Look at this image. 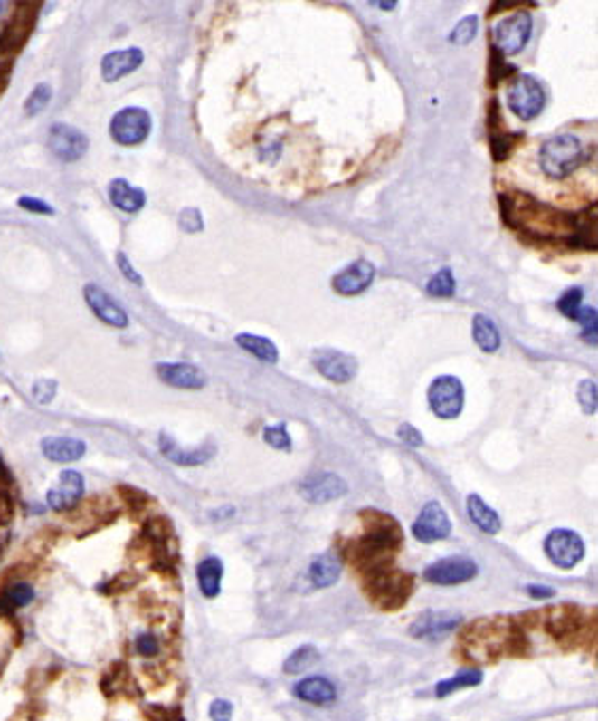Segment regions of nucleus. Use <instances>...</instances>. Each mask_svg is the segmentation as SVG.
Segmentation results:
<instances>
[{"label": "nucleus", "instance_id": "1", "mask_svg": "<svg viewBox=\"0 0 598 721\" xmlns=\"http://www.w3.org/2000/svg\"><path fill=\"white\" fill-rule=\"evenodd\" d=\"M498 204H501L503 221L516 232L544 240L563 238L566 245L571 242L575 215L560 213V210L547 207V204L527 194L498 196Z\"/></svg>", "mask_w": 598, "mask_h": 721}, {"label": "nucleus", "instance_id": "2", "mask_svg": "<svg viewBox=\"0 0 598 721\" xmlns=\"http://www.w3.org/2000/svg\"><path fill=\"white\" fill-rule=\"evenodd\" d=\"M585 161V147L573 134H558L546 140L539 153V164L550 178H566Z\"/></svg>", "mask_w": 598, "mask_h": 721}, {"label": "nucleus", "instance_id": "3", "mask_svg": "<svg viewBox=\"0 0 598 721\" xmlns=\"http://www.w3.org/2000/svg\"><path fill=\"white\" fill-rule=\"evenodd\" d=\"M509 109L520 117L522 121L535 120L546 107V91L541 83L530 74L514 77L508 90Z\"/></svg>", "mask_w": 598, "mask_h": 721}, {"label": "nucleus", "instance_id": "4", "mask_svg": "<svg viewBox=\"0 0 598 721\" xmlns=\"http://www.w3.org/2000/svg\"><path fill=\"white\" fill-rule=\"evenodd\" d=\"M412 592V580L408 575L393 573L391 569H375L369 573V594L384 609L402 607Z\"/></svg>", "mask_w": 598, "mask_h": 721}, {"label": "nucleus", "instance_id": "5", "mask_svg": "<svg viewBox=\"0 0 598 721\" xmlns=\"http://www.w3.org/2000/svg\"><path fill=\"white\" fill-rule=\"evenodd\" d=\"M533 34V15L527 9L516 11L514 15L505 17L492 28V36H495V47L503 55H516L520 53Z\"/></svg>", "mask_w": 598, "mask_h": 721}, {"label": "nucleus", "instance_id": "6", "mask_svg": "<svg viewBox=\"0 0 598 721\" xmlns=\"http://www.w3.org/2000/svg\"><path fill=\"white\" fill-rule=\"evenodd\" d=\"M151 132V115L145 109L128 107L117 111L110 120V136L123 147H134L147 140Z\"/></svg>", "mask_w": 598, "mask_h": 721}, {"label": "nucleus", "instance_id": "7", "mask_svg": "<svg viewBox=\"0 0 598 721\" xmlns=\"http://www.w3.org/2000/svg\"><path fill=\"white\" fill-rule=\"evenodd\" d=\"M429 406L437 418H456L465 406V389L456 376L435 378L429 387Z\"/></svg>", "mask_w": 598, "mask_h": 721}, {"label": "nucleus", "instance_id": "8", "mask_svg": "<svg viewBox=\"0 0 598 721\" xmlns=\"http://www.w3.org/2000/svg\"><path fill=\"white\" fill-rule=\"evenodd\" d=\"M546 554L560 569H573L585 554L584 539L569 528H556L547 534Z\"/></svg>", "mask_w": 598, "mask_h": 721}, {"label": "nucleus", "instance_id": "9", "mask_svg": "<svg viewBox=\"0 0 598 721\" xmlns=\"http://www.w3.org/2000/svg\"><path fill=\"white\" fill-rule=\"evenodd\" d=\"M476 575L478 564L465 556L441 558V561L424 569V580L435 583V586H459V583L473 580Z\"/></svg>", "mask_w": 598, "mask_h": 721}, {"label": "nucleus", "instance_id": "10", "mask_svg": "<svg viewBox=\"0 0 598 721\" xmlns=\"http://www.w3.org/2000/svg\"><path fill=\"white\" fill-rule=\"evenodd\" d=\"M47 145L58 159L77 161L88 153L90 140L81 130L66 126V123H55V126H52V130H49Z\"/></svg>", "mask_w": 598, "mask_h": 721}, {"label": "nucleus", "instance_id": "11", "mask_svg": "<svg viewBox=\"0 0 598 721\" xmlns=\"http://www.w3.org/2000/svg\"><path fill=\"white\" fill-rule=\"evenodd\" d=\"M85 493L83 476L75 469H64L58 477V484L47 490V505L53 512H71L79 505Z\"/></svg>", "mask_w": 598, "mask_h": 721}, {"label": "nucleus", "instance_id": "12", "mask_svg": "<svg viewBox=\"0 0 598 721\" xmlns=\"http://www.w3.org/2000/svg\"><path fill=\"white\" fill-rule=\"evenodd\" d=\"M486 130H489V142H490L492 158H495V161H505L517 147L520 134L508 132V128H505L503 117H501V104H498L497 98H492V101L489 102Z\"/></svg>", "mask_w": 598, "mask_h": 721}, {"label": "nucleus", "instance_id": "13", "mask_svg": "<svg viewBox=\"0 0 598 721\" xmlns=\"http://www.w3.org/2000/svg\"><path fill=\"white\" fill-rule=\"evenodd\" d=\"M450 531H452V522H450L446 509H443L437 501H431L422 507L421 515H418L412 533L421 543H433V541L446 539Z\"/></svg>", "mask_w": 598, "mask_h": 721}, {"label": "nucleus", "instance_id": "14", "mask_svg": "<svg viewBox=\"0 0 598 721\" xmlns=\"http://www.w3.org/2000/svg\"><path fill=\"white\" fill-rule=\"evenodd\" d=\"M312 363L320 376H325L327 380L337 384L350 382L356 374V360L350 354L331 351V348H323V351L314 352Z\"/></svg>", "mask_w": 598, "mask_h": 721}, {"label": "nucleus", "instance_id": "15", "mask_svg": "<svg viewBox=\"0 0 598 721\" xmlns=\"http://www.w3.org/2000/svg\"><path fill=\"white\" fill-rule=\"evenodd\" d=\"M460 621H462V618L459 613L429 611V613H422L421 618L412 624L410 632H412V637L435 643V641H441V639H446L452 630H456V628L460 626Z\"/></svg>", "mask_w": 598, "mask_h": 721}, {"label": "nucleus", "instance_id": "16", "mask_svg": "<svg viewBox=\"0 0 598 721\" xmlns=\"http://www.w3.org/2000/svg\"><path fill=\"white\" fill-rule=\"evenodd\" d=\"M83 295L88 306L91 308V312H94L102 322H107V325L117 329L128 327L129 319L126 310H123L119 303L107 293V291L98 287V284H88V287L83 289Z\"/></svg>", "mask_w": 598, "mask_h": 721}, {"label": "nucleus", "instance_id": "17", "mask_svg": "<svg viewBox=\"0 0 598 721\" xmlns=\"http://www.w3.org/2000/svg\"><path fill=\"white\" fill-rule=\"evenodd\" d=\"M299 493L306 501L310 503H327L336 501L348 493L346 482L336 474H317L299 486Z\"/></svg>", "mask_w": 598, "mask_h": 721}, {"label": "nucleus", "instance_id": "18", "mask_svg": "<svg viewBox=\"0 0 598 721\" xmlns=\"http://www.w3.org/2000/svg\"><path fill=\"white\" fill-rule=\"evenodd\" d=\"M41 450H43V455H45L47 461L66 465V463L81 461V458L85 457V450H88V446H85L83 439H77V437H66V435H47V437H43V441H41Z\"/></svg>", "mask_w": 598, "mask_h": 721}, {"label": "nucleus", "instance_id": "19", "mask_svg": "<svg viewBox=\"0 0 598 721\" xmlns=\"http://www.w3.org/2000/svg\"><path fill=\"white\" fill-rule=\"evenodd\" d=\"M145 62V53L143 49L138 47H129V49H121V52H110L102 58V77L104 81H109V83H115V81H119L121 77H126V74L134 72L137 68L143 66Z\"/></svg>", "mask_w": 598, "mask_h": 721}, {"label": "nucleus", "instance_id": "20", "mask_svg": "<svg viewBox=\"0 0 598 721\" xmlns=\"http://www.w3.org/2000/svg\"><path fill=\"white\" fill-rule=\"evenodd\" d=\"M157 376L168 384V387L175 389H187V390H197L204 389L206 384V374L200 368L189 363H159L156 365Z\"/></svg>", "mask_w": 598, "mask_h": 721}, {"label": "nucleus", "instance_id": "21", "mask_svg": "<svg viewBox=\"0 0 598 721\" xmlns=\"http://www.w3.org/2000/svg\"><path fill=\"white\" fill-rule=\"evenodd\" d=\"M375 276V267L369 261H355L346 270L334 276V289L340 295H359L372 284Z\"/></svg>", "mask_w": 598, "mask_h": 721}, {"label": "nucleus", "instance_id": "22", "mask_svg": "<svg viewBox=\"0 0 598 721\" xmlns=\"http://www.w3.org/2000/svg\"><path fill=\"white\" fill-rule=\"evenodd\" d=\"M159 447H162V455L168 458V461L183 465V467L204 465L206 461H211V458L214 457L213 444H204V446L195 447V450H187V447H181L178 444H175L168 435H162V439H159Z\"/></svg>", "mask_w": 598, "mask_h": 721}, {"label": "nucleus", "instance_id": "23", "mask_svg": "<svg viewBox=\"0 0 598 721\" xmlns=\"http://www.w3.org/2000/svg\"><path fill=\"white\" fill-rule=\"evenodd\" d=\"M295 696L310 705H331L337 698V689L334 683L325 677H308L295 686Z\"/></svg>", "mask_w": 598, "mask_h": 721}, {"label": "nucleus", "instance_id": "24", "mask_svg": "<svg viewBox=\"0 0 598 721\" xmlns=\"http://www.w3.org/2000/svg\"><path fill=\"white\" fill-rule=\"evenodd\" d=\"M571 246L588 248L596 251L598 246V221H596V204H592L588 210L575 215V227H573Z\"/></svg>", "mask_w": 598, "mask_h": 721}, {"label": "nucleus", "instance_id": "25", "mask_svg": "<svg viewBox=\"0 0 598 721\" xmlns=\"http://www.w3.org/2000/svg\"><path fill=\"white\" fill-rule=\"evenodd\" d=\"M109 196L110 202H113L119 210H123V213H138V210H143V207L147 204L145 191L132 187L126 178L110 180Z\"/></svg>", "mask_w": 598, "mask_h": 721}, {"label": "nucleus", "instance_id": "26", "mask_svg": "<svg viewBox=\"0 0 598 721\" xmlns=\"http://www.w3.org/2000/svg\"><path fill=\"white\" fill-rule=\"evenodd\" d=\"M221 580H223V562L217 556H208L197 564V586H200L206 599L219 596Z\"/></svg>", "mask_w": 598, "mask_h": 721}, {"label": "nucleus", "instance_id": "27", "mask_svg": "<svg viewBox=\"0 0 598 721\" xmlns=\"http://www.w3.org/2000/svg\"><path fill=\"white\" fill-rule=\"evenodd\" d=\"M467 512H470L471 522L479 528V531L489 534H497L501 531V518H498L495 509L486 505L482 496L470 495V499H467Z\"/></svg>", "mask_w": 598, "mask_h": 721}, {"label": "nucleus", "instance_id": "28", "mask_svg": "<svg viewBox=\"0 0 598 721\" xmlns=\"http://www.w3.org/2000/svg\"><path fill=\"white\" fill-rule=\"evenodd\" d=\"M310 580L317 588H329L340 580L342 573V562L337 561L334 554H323L318 556L317 561H312L310 564Z\"/></svg>", "mask_w": 598, "mask_h": 721}, {"label": "nucleus", "instance_id": "29", "mask_svg": "<svg viewBox=\"0 0 598 721\" xmlns=\"http://www.w3.org/2000/svg\"><path fill=\"white\" fill-rule=\"evenodd\" d=\"M236 344L240 348H244L246 352H251L252 357L265 360V363H276V360H279V348L274 346L272 340L261 338V335L238 333Z\"/></svg>", "mask_w": 598, "mask_h": 721}, {"label": "nucleus", "instance_id": "30", "mask_svg": "<svg viewBox=\"0 0 598 721\" xmlns=\"http://www.w3.org/2000/svg\"><path fill=\"white\" fill-rule=\"evenodd\" d=\"M473 340L484 352H495L501 346V333H498L495 322L484 314H476V319H473Z\"/></svg>", "mask_w": 598, "mask_h": 721}, {"label": "nucleus", "instance_id": "31", "mask_svg": "<svg viewBox=\"0 0 598 721\" xmlns=\"http://www.w3.org/2000/svg\"><path fill=\"white\" fill-rule=\"evenodd\" d=\"M479 683H482V670L467 668V670H460L459 675L450 677V679H443L437 683L435 694H437V698H446V696L454 694L456 689L476 687V686H479Z\"/></svg>", "mask_w": 598, "mask_h": 721}, {"label": "nucleus", "instance_id": "32", "mask_svg": "<svg viewBox=\"0 0 598 721\" xmlns=\"http://www.w3.org/2000/svg\"><path fill=\"white\" fill-rule=\"evenodd\" d=\"M318 651H317V648H312V645H304V648H299V649H295L291 656L287 658L285 660V673H289V675H299V673H304V670H308L310 667H314V664L318 662Z\"/></svg>", "mask_w": 598, "mask_h": 721}, {"label": "nucleus", "instance_id": "33", "mask_svg": "<svg viewBox=\"0 0 598 721\" xmlns=\"http://www.w3.org/2000/svg\"><path fill=\"white\" fill-rule=\"evenodd\" d=\"M516 77V66H511L505 62L503 53L492 45L490 47V60H489V85L497 87L498 83H503L505 79Z\"/></svg>", "mask_w": 598, "mask_h": 721}, {"label": "nucleus", "instance_id": "34", "mask_svg": "<svg viewBox=\"0 0 598 721\" xmlns=\"http://www.w3.org/2000/svg\"><path fill=\"white\" fill-rule=\"evenodd\" d=\"M34 586L28 582H14L11 586L5 590V601L9 602V607L22 609L28 607L30 602L34 601Z\"/></svg>", "mask_w": 598, "mask_h": 721}, {"label": "nucleus", "instance_id": "35", "mask_svg": "<svg viewBox=\"0 0 598 721\" xmlns=\"http://www.w3.org/2000/svg\"><path fill=\"white\" fill-rule=\"evenodd\" d=\"M427 291L435 297H452L456 291V281H454L452 270L443 267V270L437 272V274L429 281Z\"/></svg>", "mask_w": 598, "mask_h": 721}, {"label": "nucleus", "instance_id": "36", "mask_svg": "<svg viewBox=\"0 0 598 721\" xmlns=\"http://www.w3.org/2000/svg\"><path fill=\"white\" fill-rule=\"evenodd\" d=\"M582 303H584V289L582 287H571L569 291H565V293L560 295L558 310L565 316H569V319L575 321L577 314H579V310L584 308Z\"/></svg>", "mask_w": 598, "mask_h": 721}, {"label": "nucleus", "instance_id": "37", "mask_svg": "<svg viewBox=\"0 0 598 721\" xmlns=\"http://www.w3.org/2000/svg\"><path fill=\"white\" fill-rule=\"evenodd\" d=\"M52 96H53L52 85H49V83H39L33 90V94L28 96V101H26V104H24V109H26L28 115L41 113V111H45L47 104L52 102Z\"/></svg>", "mask_w": 598, "mask_h": 721}, {"label": "nucleus", "instance_id": "38", "mask_svg": "<svg viewBox=\"0 0 598 721\" xmlns=\"http://www.w3.org/2000/svg\"><path fill=\"white\" fill-rule=\"evenodd\" d=\"M476 34H478V17L470 15L456 24L452 34H450V43H454V45H470V43L476 39Z\"/></svg>", "mask_w": 598, "mask_h": 721}, {"label": "nucleus", "instance_id": "39", "mask_svg": "<svg viewBox=\"0 0 598 721\" xmlns=\"http://www.w3.org/2000/svg\"><path fill=\"white\" fill-rule=\"evenodd\" d=\"M263 439H265V444L276 447V450H291V435L287 433L285 425L265 427Z\"/></svg>", "mask_w": 598, "mask_h": 721}, {"label": "nucleus", "instance_id": "40", "mask_svg": "<svg viewBox=\"0 0 598 721\" xmlns=\"http://www.w3.org/2000/svg\"><path fill=\"white\" fill-rule=\"evenodd\" d=\"M582 322L584 332H582V338L588 341V344L596 346V333H598V322H596V310L594 308H582L579 310L577 319Z\"/></svg>", "mask_w": 598, "mask_h": 721}, {"label": "nucleus", "instance_id": "41", "mask_svg": "<svg viewBox=\"0 0 598 721\" xmlns=\"http://www.w3.org/2000/svg\"><path fill=\"white\" fill-rule=\"evenodd\" d=\"M577 399H579V406H582V409H584L585 414H594L596 412V384H594V380L579 382Z\"/></svg>", "mask_w": 598, "mask_h": 721}, {"label": "nucleus", "instance_id": "42", "mask_svg": "<svg viewBox=\"0 0 598 721\" xmlns=\"http://www.w3.org/2000/svg\"><path fill=\"white\" fill-rule=\"evenodd\" d=\"M55 395H58V382H55V380H49V378H41V380L34 382V387H33L34 401L52 403Z\"/></svg>", "mask_w": 598, "mask_h": 721}, {"label": "nucleus", "instance_id": "43", "mask_svg": "<svg viewBox=\"0 0 598 721\" xmlns=\"http://www.w3.org/2000/svg\"><path fill=\"white\" fill-rule=\"evenodd\" d=\"M178 223H181V227L189 234L200 232V229L204 227V221H202V215L197 208H185L181 216H178Z\"/></svg>", "mask_w": 598, "mask_h": 721}, {"label": "nucleus", "instance_id": "44", "mask_svg": "<svg viewBox=\"0 0 598 721\" xmlns=\"http://www.w3.org/2000/svg\"><path fill=\"white\" fill-rule=\"evenodd\" d=\"M17 207L28 210V213H36V215H53V208L49 207L47 202H43L41 197H33V196H22L20 200H17Z\"/></svg>", "mask_w": 598, "mask_h": 721}, {"label": "nucleus", "instance_id": "45", "mask_svg": "<svg viewBox=\"0 0 598 721\" xmlns=\"http://www.w3.org/2000/svg\"><path fill=\"white\" fill-rule=\"evenodd\" d=\"M137 651L145 658L157 656V651H159L157 637L151 635V632H143V635H138L137 637Z\"/></svg>", "mask_w": 598, "mask_h": 721}, {"label": "nucleus", "instance_id": "46", "mask_svg": "<svg viewBox=\"0 0 598 721\" xmlns=\"http://www.w3.org/2000/svg\"><path fill=\"white\" fill-rule=\"evenodd\" d=\"M208 715H211L213 721H232L233 705L230 700L217 698V700H213L211 708H208Z\"/></svg>", "mask_w": 598, "mask_h": 721}, {"label": "nucleus", "instance_id": "47", "mask_svg": "<svg viewBox=\"0 0 598 721\" xmlns=\"http://www.w3.org/2000/svg\"><path fill=\"white\" fill-rule=\"evenodd\" d=\"M117 265H119L121 274L126 276L129 283H134V284H143V276H140L138 272L134 270L132 264H129V259H128V255H126V253H117Z\"/></svg>", "mask_w": 598, "mask_h": 721}, {"label": "nucleus", "instance_id": "48", "mask_svg": "<svg viewBox=\"0 0 598 721\" xmlns=\"http://www.w3.org/2000/svg\"><path fill=\"white\" fill-rule=\"evenodd\" d=\"M397 435H399V439L405 441V444L412 446V447H421L422 441H424L421 431H418V428L412 427V425H402V427H399Z\"/></svg>", "mask_w": 598, "mask_h": 721}, {"label": "nucleus", "instance_id": "49", "mask_svg": "<svg viewBox=\"0 0 598 721\" xmlns=\"http://www.w3.org/2000/svg\"><path fill=\"white\" fill-rule=\"evenodd\" d=\"M527 592L533 596V599H550V596H554V590L546 586H528Z\"/></svg>", "mask_w": 598, "mask_h": 721}, {"label": "nucleus", "instance_id": "50", "mask_svg": "<svg viewBox=\"0 0 598 721\" xmlns=\"http://www.w3.org/2000/svg\"><path fill=\"white\" fill-rule=\"evenodd\" d=\"M14 7V5H9V3H0V22L5 20V15L9 14V9Z\"/></svg>", "mask_w": 598, "mask_h": 721}, {"label": "nucleus", "instance_id": "51", "mask_svg": "<svg viewBox=\"0 0 598 721\" xmlns=\"http://www.w3.org/2000/svg\"><path fill=\"white\" fill-rule=\"evenodd\" d=\"M372 5H374V7H380V9H388V11H391V9H394V7H397V3H372Z\"/></svg>", "mask_w": 598, "mask_h": 721}]
</instances>
